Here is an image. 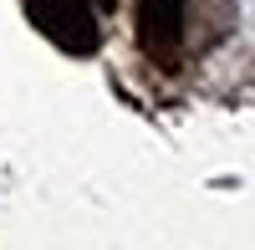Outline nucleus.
Instances as JSON below:
<instances>
[{
	"instance_id": "f257e3e1",
	"label": "nucleus",
	"mask_w": 255,
	"mask_h": 250,
	"mask_svg": "<svg viewBox=\"0 0 255 250\" xmlns=\"http://www.w3.org/2000/svg\"><path fill=\"white\" fill-rule=\"evenodd\" d=\"M26 15L51 46L72 51V56H92L97 41H102L97 15L87 10V0H26Z\"/></svg>"
},
{
	"instance_id": "f03ea898",
	"label": "nucleus",
	"mask_w": 255,
	"mask_h": 250,
	"mask_svg": "<svg viewBox=\"0 0 255 250\" xmlns=\"http://www.w3.org/2000/svg\"><path fill=\"white\" fill-rule=\"evenodd\" d=\"M184 41V0H138V46L158 61L174 67Z\"/></svg>"
}]
</instances>
